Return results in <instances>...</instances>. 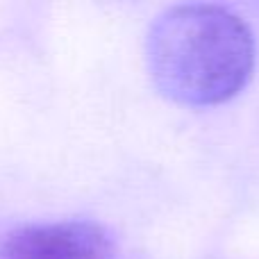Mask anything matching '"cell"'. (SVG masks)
Here are the masks:
<instances>
[{
    "label": "cell",
    "instance_id": "6da1fadb",
    "mask_svg": "<svg viewBox=\"0 0 259 259\" xmlns=\"http://www.w3.org/2000/svg\"><path fill=\"white\" fill-rule=\"evenodd\" d=\"M148 66L157 89L184 105H219L246 87L255 39L241 16L219 5H178L148 34Z\"/></svg>",
    "mask_w": 259,
    "mask_h": 259
},
{
    "label": "cell",
    "instance_id": "7a4b0ae2",
    "mask_svg": "<svg viewBox=\"0 0 259 259\" xmlns=\"http://www.w3.org/2000/svg\"><path fill=\"white\" fill-rule=\"evenodd\" d=\"M0 259H116V250L94 221H57L12 232Z\"/></svg>",
    "mask_w": 259,
    "mask_h": 259
}]
</instances>
